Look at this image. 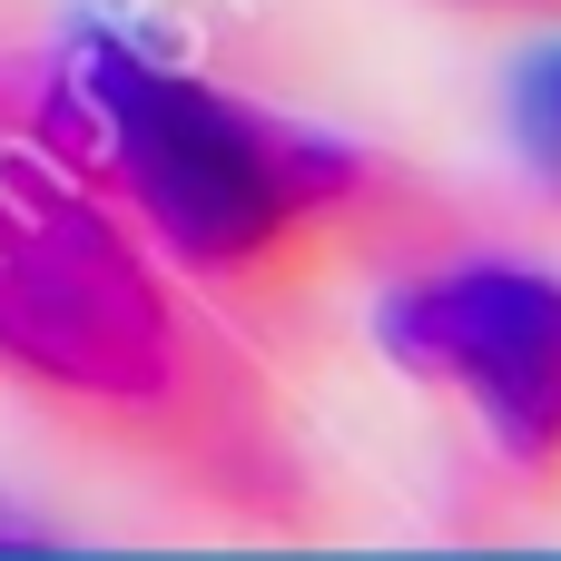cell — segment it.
<instances>
[{
    "label": "cell",
    "instance_id": "6da1fadb",
    "mask_svg": "<svg viewBox=\"0 0 561 561\" xmlns=\"http://www.w3.org/2000/svg\"><path fill=\"white\" fill-rule=\"evenodd\" d=\"M49 148L217 296L316 276L375 207V158L296 128L128 30H79L49 69Z\"/></svg>",
    "mask_w": 561,
    "mask_h": 561
},
{
    "label": "cell",
    "instance_id": "7a4b0ae2",
    "mask_svg": "<svg viewBox=\"0 0 561 561\" xmlns=\"http://www.w3.org/2000/svg\"><path fill=\"white\" fill-rule=\"evenodd\" d=\"M0 375L138 454L227 444L217 345L148 237H128L69 158L20 138H0Z\"/></svg>",
    "mask_w": 561,
    "mask_h": 561
},
{
    "label": "cell",
    "instance_id": "3957f363",
    "mask_svg": "<svg viewBox=\"0 0 561 561\" xmlns=\"http://www.w3.org/2000/svg\"><path fill=\"white\" fill-rule=\"evenodd\" d=\"M375 345L394 375L463 404L503 473L561 493V276L503 256L424 266L375 306Z\"/></svg>",
    "mask_w": 561,
    "mask_h": 561
},
{
    "label": "cell",
    "instance_id": "277c9868",
    "mask_svg": "<svg viewBox=\"0 0 561 561\" xmlns=\"http://www.w3.org/2000/svg\"><path fill=\"white\" fill-rule=\"evenodd\" d=\"M513 148H523V168L561 197V39L513 69Z\"/></svg>",
    "mask_w": 561,
    "mask_h": 561
},
{
    "label": "cell",
    "instance_id": "5b68a950",
    "mask_svg": "<svg viewBox=\"0 0 561 561\" xmlns=\"http://www.w3.org/2000/svg\"><path fill=\"white\" fill-rule=\"evenodd\" d=\"M483 10H561V0H483Z\"/></svg>",
    "mask_w": 561,
    "mask_h": 561
}]
</instances>
